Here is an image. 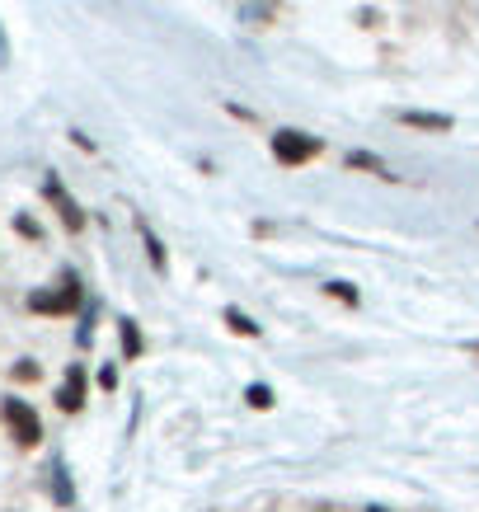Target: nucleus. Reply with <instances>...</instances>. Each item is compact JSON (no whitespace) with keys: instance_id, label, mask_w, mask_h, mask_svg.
<instances>
[{"instance_id":"nucleus-1","label":"nucleus","mask_w":479,"mask_h":512,"mask_svg":"<svg viewBox=\"0 0 479 512\" xmlns=\"http://www.w3.org/2000/svg\"><path fill=\"white\" fill-rule=\"evenodd\" d=\"M325 151V141L310 137V132H292V127H282V132H273V160L278 165H287V170H296V165H310V160Z\"/></svg>"},{"instance_id":"nucleus-2","label":"nucleus","mask_w":479,"mask_h":512,"mask_svg":"<svg viewBox=\"0 0 479 512\" xmlns=\"http://www.w3.org/2000/svg\"><path fill=\"white\" fill-rule=\"evenodd\" d=\"M0 419H5V428H10V437H15L24 451H33L38 442H43V423H38V414H33L29 400H0Z\"/></svg>"},{"instance_id":"nucleus-3","label":"nucleus","mask_w":479,"mask_h":512,"mask_svg":"<svg viewBox=\"0 0 479 512\" xmlns=\"http://www.w3.org/2000/svg\"><path fill=\"white\" fill-rule=\"evenodd\" d=\"M80 301H85L80 278L76 273H62V282H57L52 292H33L29 296V311L33 315H71V311H80Z\"/></svg>"},{"instance_id":"nucleus-4","label":"nucleus","mask_w":479,"mask_h":512,"mask_svg":"<svg viewBox=\"0 0 479 512\" xmlns=\"http://www.w3.org/2000/svg\"><path fill=\"white\" fill-rule=\"evenodd\" d=\"M43 198L57 207V217H62V226H66L71 235L85 231V212H80V202L62 188V179H57V174H47V179H43Z\"/></svg>"},{"instance_id":"nucleus-5","label":"nucleus","mask_w":479,"mask_h":512,"mask_svg":"<svg viewBox=\"0 0 479 512\" xmlns=\"http://www.w3.org/2000/svg\"><path fill=\"white\" fill-rule=\"evenodd\" d=\"M85 390H90V376H85L80 362H71L62 390H57V409H62V414H80V409H85Z\"/></svg>"},{"instance_id":"nucleus-6","label":"nucleus","mask_w":479,"mask_h":512,"mask_svg":"<svg viewBox=\"0 0 479 512\" xmlns=\"http://www.w3.org/2000/svg\"><path fill=\"white\" fill-rule=\"evenodd\" d=\"M400 123L404 127H418V132H451V127H456L447 113H418V109L400 113Z\"/></svg>"},{"instance_id":"nucleus-7","label":"nucleus","mask_w":479,"mask_h":512,"mask_svg":"<svg viewBox=\"0 0 479 512\" xmlns=\"http://www.w3.org/2000/svg\"><path fill=\"white\" fill-rule=\"evenodd\" d=\"M118 334H123V357L132 362V357H141V329L137 320H118Z\"/></svg>"},{"instance_id":"nucleus-8","label":"nucleus","mask_w":479,"mask_h":512,"mask_svg":"<svg viewBox=\"0 0 479 512\" xmlns=\"http://www.w3.org/2000/svg\"><path fill=\"white\" fill-rule=\"evenodd\" d=\"M226 325H231L235 334H245V339H259V325H254L240 306H226Z\"/></svg>"},{"instance_id":"nucleus-9","label":"nucleus","mask_w":479,"mask_h":512,"mask_svg":"<svg viewBox=\"0 0 479 512\" xmlns=\"http://www.w3.org/2000/svg\"><path fill=\"white\" fill-rule=\"evenodd\" d=\"M52 494H57V503H62V508H71V480H66L62 461H52Z\"/></svg>"},{"instance_id":"nucleus-10","label":"nucleus","mask_w":479,"mask_h":512,"mask_svg":"<svg viewBox=\"0 0 479 512\" xmlns=\"http://www.w3.org/2000/svg\"><path fill=\"white\" fill-rule=\"evenodd\" d=\"M141 240H146V254H151L155 273H165V268H170V259H165V245H160V240H155V235L146 231V221H141Z\"/></svg>"},{"instance_id":"nucleus-11","label":"nucleus","mask_w":479,"mask_h":512,"mask_svg":"<svg viewBox=\"0 0 479 512\" xmlns=\"http://www.w3.org/2000/svg\"><path fill=\"white\" fill-rule=\"evenodd\" d=\"M348 170H371V174H386V165H381V160H376V156H367V151H353V156H348Z\"/></svg>"},{"instance_id":"nucleus-12","label":"nucleus","mask_w":479,"mask_h":512,"mask_svg":"<svg viewBox=\"0 0 479 512\" xmlns=\"http://www.w3.org/2000/svg\"><path fill=\"white\" fill-rule=\"evenodd\" d=\"M245 400L254 404V409H273V390H268V386H249Z\"/></svg>"},{"instance_id":"nucleus-13","label":"nucleus","mask_w":479,"mask_h":512,"mask_svg":"<svg viewBox=\"0 0 479 512\" xmlns=\"http://www.w3.org/2000/svg\"><path fill=\"white\" fill-rule=\"evenodd\" d=\"M325 292H329V296H339V301H348V306H357V292H353V282H329Z\"/></svg>"},{"instance_id":"nucleus-14","label":"nucleus","mask_w":479,"mask_h":512,"mask_svg":"<svg viewBox=\"0 0 479 512\" xmlns=\"http://www.w3.org/2000/svg\"><path fill=\"white\" fill-rule=\"evenodd\" d=\"M38 376H43V372H38V362H29V357L15 367V381H38Z\"/></svg>"},{"instance_id":"nucleus-15","label":"nucleus","mask_w":479,"mask_h":512,"mask_svg":"<svg viewBox=\"0 0 479 512\" xmlns=\"http://www.w3.org/2000/svg\"><path fill=\"white\" fill-rule=\"evenodd\" d=\"M99 386H104V390L118 386V367H109V362H104V367H99Z\"/></svg>"},{"instance_id":"nucleus-16","label":"nucleus","mask_w":479,"mask_h":512,"mask_svg":"<svg viewBox=\"0 0 479 512\" xmlns=\"http://www.w3.org/2000/svg\"><path fill=\"white\" fill-rule=\"evenodd\" d=\"M15 231H19V235H29V240H38V226H33L29 217H19V221H15Z\"/></svg>"},{"instance_id":"nucleus-17","label":"nucleus","mask_w":479,"mask_h":512,"mask_svg":"<svg viewBox=\"0 0 479 512\" xmlns=\"http://www.w3.org/2000/svg\"><path fill=\"white\" fill-rule=\"evenodd\" d=\"M470 353H475V357H479V343H470Z\"/></svg>"},{"instance_id":"nucleus-18","label":"nucleus","mask_w":479,"mask_h":512,"mask_svg":"<svg viewBox=\"0 0 479 512\" xmlns=\"http://www.w3.org/2000/svg\"><path fill=\"white\" fill-rule=\"evenodd\" d=\"M0 62H5V43H0Z\"/></svg>"},{"instance_id":"nucleus-19","label":"nucleus","mask_w":479,"mask_h":512,"mask_svg":"<svg viewBox=\"0 0 479 512\" xmlns=\"http://www.w3.org/2000/svg\"><path fill=\"white\" fill-rule=\"evenodd\" d=\"M371 512H386V508H371Z\"/></svg>"}]
</instances>
